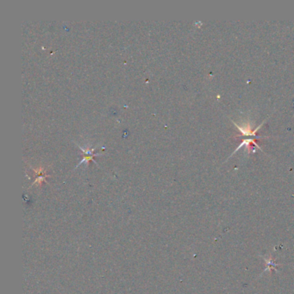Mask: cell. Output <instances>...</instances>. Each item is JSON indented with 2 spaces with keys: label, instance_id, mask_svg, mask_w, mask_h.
<instances>
[{
  "label": "cell",
  "instance_id": "obj_1",
  "mask_svg": "<svg viewBox=\"0 0 294 294\" xmlns=\"http://www.w3.org/2000/svg\"><path fill=\"white\" fill-rule=\"evenodd\" d=\"M264 260H265V261H266V269L264 270V272L265 271H266V270H275V271H277V269H276V266L278 265H276L274 263V260H273L272 258H270V260H267L266 258H264Z\"/></svg>",
  "mask_w": 294,
  "mask_h": 294
}]
</instances>
